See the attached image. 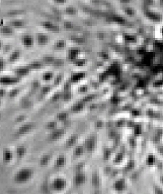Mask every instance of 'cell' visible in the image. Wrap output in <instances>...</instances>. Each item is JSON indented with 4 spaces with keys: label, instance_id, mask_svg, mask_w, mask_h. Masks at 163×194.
Wrapping results in <instances>:
<instances>
[{
    "label": "cell",
    "instance_id": "obj_2",
    "mask_svg": "<svg viewBox=\"0 0 163 194\" xmlns=\"http://www.w3.org/2000/svg\"><path fill=\"white\" fill-rule=\"evenodd\" d=\"M39 42L40 43H46L47 41V38L44 36V35H40V36H39Z\"/></svg>",
    "mask_w": 163,
    "mask_h": 194
},
{
    "label": "cell",
    "instance_id": "obj_3",
    "mask_svg": "<svg viewBox=\"0 0 163 194\" xmlns=\"http://www.w3.org/2000/svg\"><path fill=\"white\" fill-rule=\"evenodd\" d=\"M56 3H59V4H62L66 2V0H54Z\"/></svg>",
    "mask_w": 163,
    "mask_h": 194
},
{
    "label": "cell",
    "instance_id": "obj_1",
    "mask_svg": "<svg viewBox=\"0 0 163 194\" xmlns=\"http://www.w3.org/2000/svg\"><path fill=\"white\" fill-rule=\"evenodd\" d=\"M23 43L26 47H31L33 43V40L30 36H25L23 39Z\"/></svg>",
    "mask_w": 163,
    "mask_h": 194
}]
</instances>
